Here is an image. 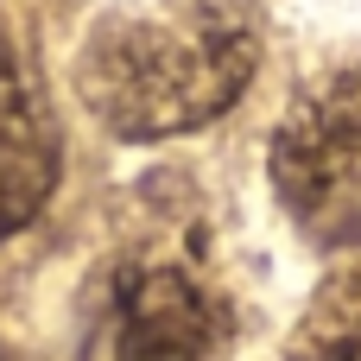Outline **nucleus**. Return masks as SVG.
<instances>
[{"instance_id":"3","label":"nucleus","mask_w":361,"mask_h":361,"mask_svg":"<svg viewBox=\"0 0 361 361\" xmlns=\"http://www.w3.org/2000/svg\"><path fill=\"white\" fill-rule=\"evenodd\" d=\"M222 355H228V305L184 260L133 254L102 279L82 361H222Z\"/></svg>"},{"instance_id":"2","label":"nucleus","mask_w":361,"mask_h":361,"mask_svg":"<svg viewBox=\"0 0 361 361\" xmlns=\"http://www.w3.org/2000/svg\"><path fill=\"white\" fill-rule=\"evenodd\" d=\"M273 190L292 228L361 267V57L311 76L273 127Z\"/></svg>"},{"instance_id":"1","label":"nucleus","mask_w":361,"mask_h":361,"mask_svg":"<svg viewBox=\"0 0 361 361\" xmlns=\"http://www.w3.org/2000/svg\"><path fill=\"white\" fill-rule=\"evenodd\" d=\"M254 63L260 38L228 0H127L82 32L70 82L114 140H178L228 114Z\"/></svg>"},{"instance_id":"5","label":"nucleus","mask_w":361,"mask_h":361,"mask_svg":"<svg viewBox=\"0 0 361 361\" xmlns=\"http://www.w3.org/2000/svg\"><path fill=\"white\" fill-rule=\"evenodd\" d=\"M286 361H361V267H343L292 330Z\"/></svg>"},{"instance_id":"4","label":"nucleus","mask_w":361,"mask_h":361,"mask_svg":"<svg viewBox=\"0 0 361 361\" xmlns=\"http://www.w3.org/2000/svg\"><path fill=\"white\" fill-rule=\"evenodd\" d=\"M57 159H63L57 114L32 76L19 32L0 19V241L19 235L44 209V197L57 184Z\"/></svg>"}]
</instances>
